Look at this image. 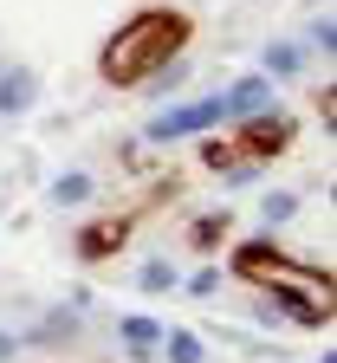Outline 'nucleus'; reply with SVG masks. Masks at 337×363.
<instances>
[{
    "label": "nucleus",
    "mask_w": 337,
    "mask_h": 363,
    "mask_svg": "<svg viewBox=\"0 0 337 363\" xmlns=\"http://www.w3.org/2000/svg\"><path fill=\"white\" fill-rule=\"evenodd\" d=\"M188 39H195V20H188L182 7H143V13H130V20L104 39L98 78H104L111 91H136V84H150L162 65H175Z\"/></svg>",
    "instance_id": "f257e3e1"
},
{
    "label": "nucleus",
    "mask_w": 337,
    "mask_h": 363,
    "mask_svg": "<svg viewBox=\"0 0 337 363\" xmlns=\"http://www.w3.org/2000/svg\"><path fill=\"white\" fill-rule=\"evenodd\" d=\"M279 150H292V117L285 111H253L240 130H221L201 143V162L214 175H253L260 162H272Z\"/></svg>",
    "instance_id": "f03ea898"
},
{
    "label": "nucleus",
    "mask_w": 337,
    "mask_h": 363,
    "mask_svg": "<svg viewBox=\"0 0 337 363\" xmlns=\"http://www.w3.org/2000/svg\"><path fill=\"white\" fill-rule=\"evenodd\" d=\"M233 272L240 279H253L266 292H311V298H331V272H311L299 259H285V247L272 240H247V247H233Z\"/></svg>",
    "instance_id": "7ed1b4c3"
},
{
    "label": "nucleus",
    "mask_w": 337,
    "mask_h": 363,
    "mask_svg": "<svg viewBox=\"0 0 337 363\" xmlns=\"http://www.w3.org/2000/svg\"><path fill=\"white\" fill-rule=\"evenodd\" d=\"M214 123H227V104H221V98H195V104H175V111H162V117L150 123V143L201 136V130H214Z\"/></svg>",
    "instance_id": "20e7f679"
},
{
    "label": "nucleus",
    "mask_w": 337,
    "mask_h": 363,
    "mask_svg": "<svg viewBox=\"0 0 337 363\" xmlns=\"http://www.w3.org/2000/svg\"><path fill=\"white\" fill-rule=\"evenodd\" d=\"M130 227H136V214H104V220H91L84 234H78V259H111V253H123Z\"/></svg>",
    "instance_id": "39448f33"
},
{
    "label": "nucleus",
    "mask_w": 337,
    "mask_h": 363,
    "mask_svg": "<svg viewBox=\"0 0 337 363\" xmlns=\"http://www.w3.org/2000/svg\"><path fill=\"white\" fill-rule=\"evenodd\" d=\"M266 98H272V84H266V78H240L233 91H221L227 117H253V111H266Z\"/></svg>",
    "instance_id": "423d86ee"
},
{
    "label": "nucleus",
    "mask_w": 337,
    "mask_h": 363,
    "mask_svg": "<svg viewBox=\"0 0 337 363\" xmlns=\"http://www.w3.org/2000/svg\"><path fill=\"white\" fill-rule=\"evenodd\" d=\"M33 98H39V78L33 72H7V78H0V111H7V117L33 111Z\"/></svg>",
    "instance_id": "0eeeda50"
},
{
    "label": "nucleus",
    "mask_w": 337,
    "mask_h": 363,
    "mask_svg": "<svg viewBox=\"0 0 337 363\" xmlns=\"http://www.w3.org/2000/svg\"><path fill=\"white\" fill-rule=\"evenodd\" d=\"M117 337H123V344H130V350L143 357V350H156V337H162V325H156V318H136V311H130V318H123V325H117Z\"/></svg>",
    "instance_id": "6e6552de"
},
{
    "label": "nucleus",
    "mask_w": 337,
    "mask_h": 363,
    "mask_svg": "<svg viewBox=\"0 0 337 363\" xmlns=\"http://www.w3.org/2000/svg\"><path fill=\"white\" fill-rule=\"evenodd\" d=\"M227 227H233V220H227V214H201V220H195V227H188V240H195V247H201V253H214V247H221V240H227Z\"/></svg>",
    "instance_id": "1a4fd4ad"
},
{
    "label": "nucleus",
    "mask_w": 337,
    "mask_h": 363,
    "mask_svg": "<svg viewBox=\"0 0 337 363\" xmlns=\"http://www.w3.org/2000/svg\"><path fill=\"white\" fill-rule=\"evenodd\" d=\"M169 337V363H201V337L195 331H162Z\"/></svg>",
    "instance_id": "9d476101"
},
{
    "label": "nucleus",
    "mask_w": 337,
    "mask_h": 363,
    "mask_svg": "<svg viewBox=\"0 0 337 363\" xmlns=\"http://www.w3.org/2000/svg\"><path fill=\"white\" fill-rule=\"evenodd\" d=\"M91 195V175H59L53 182V201H84Z\"/></svg>",
    "instance_id": "9b49d317"
},
{
    "label": "nucleus",
    "mask_w": 337,
    "mask_h": 363,
    "mask_svg": "<svg viewBox=\"0 0 337 363\" xmlns=\"http://www.w3.org/2000/svg\"><path fill=\"white\" fill-rule=\"evenodd\" d=\"M169 286H175V266H162V259L143 266V292H169Z\"/></svg>",
    "instance_id": "f8f14e48"
},
{
    "label": "nucleus",
    "mask_w": 337,
    "mask_h": 363,
    "mask_svg": "<svg viewBox=\"0 0 337 363\" xmlns=\"http://www.w3.org/2000/svg\"><path fill=\"white\" fill-rule=\"evenodd\" d=\"M266 65L272 72H299V45H266Z\"/></svg>",
    "instance_id": "ddd939ff"
},
{
    "label": "nucleus",
    "mask_w": 337,
    "mask_h": 363,
    "mask_svg": "<svg viewBox=\"0 0 337 363\" xmlns=\"http://www.w3.org/2000/svg\"><path fill=\"white\" fill-rule=\"evenodd\" d=\"M292 214V195H266V220H285Z\"/></svg>",
    "instance_id": "4468645a"
},
{
    "label": "nucleus",
    "mask_w": 337,
    "mask_h": 363,
    "mask_svg": "<svg viewBox=\"0 0 337 363\" xmlns=\"http://www.w3.org/2000/svg\"><path fill=\"white\" fill-rule=\"evenodd\" d=\"M7 350H13V344H7V337H0V357H7Z\"/></svg>",
    "instance_id": "2eb2a0df"
}]
</instances>
